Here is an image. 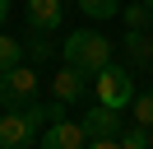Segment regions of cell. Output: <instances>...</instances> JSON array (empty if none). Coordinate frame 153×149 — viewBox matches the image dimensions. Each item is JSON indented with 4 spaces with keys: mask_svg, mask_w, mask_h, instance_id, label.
Instances as JSON below:
<instances>
[{
    "mask_svg": "<svg viewBox=\"0 0 153 149\" xmlns=\"http://www.w3.org/2000/svg\"><path fill=\"white\" fill-rule=\"evenodd\" d=\"M65 65H79L84 74H97L102 65H111V42H107L97 28H79V33L65 37Z\"/></svg>",
    "mask_w": 153,
    "mask_h": 149,
    "instance_id": "1",
    "label": "cell"
},
{
    "mask_svg": "<svg viewBox=\"0 0 153 149\" xmlns=\"http://www.w3.org/2000/svg\"><path fill=\"white\" fill-rule=\"evenodd\" d=\"M93 93H97V102H107V107H121V112H130V102H134V74L125 70V65H102L97 70V79H93Z\"/></svg>",
    "mask_w": 153,
    "mask_h": 149,
    "instance_id": "2",
    "label": "cell"
},
{
    "mask_svg": "<svg viewBox=\"0 0 153 149\" xmlns=\"http://www.w3.org/2000/svg\"><path fill=\"white\" fill-rule=\"evenodd\" d=\"M37 70L33 65H14V70H0V102L5 107H28L37 102Z\"/></svg>",
    "mask_w": 153,
    "mask_h": 149,
    "instance_id": "3",
    "label": "cell"
},
{
    "mask_svg": "<svg viewBox=\"0 0 153 149\" xmlns=\"http://www.w3.org/2000/svg\"><path fill=\"white\" fill-rule=\"evenodd\" d=\"M84 135L88 140H121V107L93 102V107L84 112Z\"/></svg>",
    "mask_w": 153,
    "mask_h": 149,
    "instance_id": "4",
    "label": "cell"
},
{
    "mask_svg": "<svg viewBox=\"0 0 153 149\" xmlns=\"http://www.w3.org/2000/svg\"><path fill=\"white\" fill-rule=\"evenodd\" d=\"M88 89H93V79H88L79 65H60V70L51 74V93H56L65 107H70V102H84V93H88Z\"/></svg>",
    "mask_w": 153,
    "mask_h": 149,
    "instance_id": "5",
    "label": "cell"
},
{
    "mask_svg": "<svg viewBox=\"0 0 153 149\" xmlns=\"http://www.w3.org/2000/svg\"><path fill=\"white\" fill-rule=\"evenodd\" d=\"M88 144V135H84V126H79V121H51L47 130H42V144L37 149H84Z\"/></svg>",
    "mask_w": 153,
    "mask_h": 149,
    "instance_id": "6",
    "label": "cell"
},
{
    "mask_svg": "<svg viewBox=\"0 0 153 149\" xmlns=\"http://www.w3.org/2000/svg\"><path fill=\"white\" fill-rule=\"evenodd\" d=\"M60 19H65V0H28V23H33V28L56 33Z\"/></svg>",
    "mask_w": 153,
    "mask_h": 149,
    "instance_id": "7",
    "label": "cell"
},
{
    "mask_svg": "<svg viewBox=\"0 0 153 149\" xmlns=\"http://www.w3.org/2000/svg\"><path fill=\"white\" fill-rule=\"evenodd\" d=\"M121 42H125V56H130L139 70H144V65H153V37H149V33H139V28H125V37H121Z\"/></svg>",
    "mask_w": 153,
    "mask_h": 149,
    "instance_id": "8",
    "label": "cell"
},
{
    "mask_svg": "<svg viewBox=\"0 0 153 149\" xmlns=\"http://www.w3.org/2000/svg\"><path fill=\"white\" fill-rule=\"evenodd\" d=\"M51 51H56V47H51V33L47 28H33L28 37H23V56H28V61H51Z\"/></svg>",
    "mask_w": 153,
    "mask_h": 149,
    "instance_id": "9",
    "label": "cell"
},
{
    "mask_svg": "<svg viewBox=\"0 0 153 149\" xmlns=\"http://www.w3.org/2000/svg\"><path fill=\"white\" fill-rule=\"evenodd\" d=\"M14 65H23V37L0 33V70H14Z\"/></svg>",
    "mask_w": 153,
    "mask_h": 149,
    "instance_id": "10",
    "label": "cell"
},
{
    "mask_svg": "<svg viewBox=\"0 0 153 149\" xmlns=\"http://www.w3.org/2000/svg\"><path fill=\"white\" fill-rule=\"evenodd\" d=\"M130 117H134V126H149V130H153V89H149V93H134Z\"/></svg>",
    "mask_w": 153,
    "mask_h": 149,
    "instance_id": "11",
    "label": "cell"
},
{
    "mask_svg": "<svg viewBox=\"0 0 153 149\" xmlns=\"http://www.w3.org/2000/svg\"><path fill=\"white\" fill-rule=\"evenodd\" d=\"M121 14H125V28H139V33L153 28V9L149 5H121Z\"/></svg>",
    "mask_w": 153,
    "mask_h": 149,
    "instance_id": "12",
    "label": "cell"
},
{
    "mask_svg": "<svg viewBox=\"0 0 153 149\" xmlns=\"http://www.w3.org/2000/svg\"><path fill=\"white\" fill-rule=\"evenodd\" d=\"M79 9L88 19H111V14H121V0H79Z\"/></svg>",
    "mask_w": 153,
    "mask_h": 149,
    "instance_id": "13",
    "label": "cell"
},
{
    "mask_svg": "<svg viewBox=\"0 0 153 149\" xmlns=\"http://www.w3.org/2000/svg\"><path fill=\"white\" fill-rule=\"evenodd\" d=\"M149 140H153L149 126H130V130H121V149H149Z\"/></svg>",
    "mask_w": 153,
    "mask_h": 149,
    "instance_id": "14",
    "label": "cell"
},
{
    "mask_svg": "<svg viewBox=\"0 0 153 149\" xmlns=\"http://www.w3.org/2000/svg\"><path fill=\"white\" fill-rule=\"evenodd\" d=\"M84 149H121V140H88Z\"/></svg>",
    "mask_w": 153,
    "mask_h": 149,
    "instance_id": "15",
    "label": "cell"
},
{
    "mask_svg": "<svg viewBox=\"0 0 153 149\" xmlns=\"http://www.w3.org/2000/svg\"><path fill=\"white\" fill-rule=\"evenodd\" d=\"M5 19H10V0H0V23H5Z\"/></svg>",
    "mask_w": 153,
    "mask_h": 149,
    "instance_id": "16",
    "label": "cell"
},
{
    "mask_svg": "<svg viewBox=\"0 0 153 149\" xmlns=\"http://www.w3.org/2000/svg\"><path fill=\"white\" fill-rule=\"evenodd\" d=\"M144 5H149V9H153V0H144Z\"/></svg>",
    "mask_w": 153,
    "mask_h": 149,
    "instance_id": "17",
    "label": "cell"
}]
</instances>
